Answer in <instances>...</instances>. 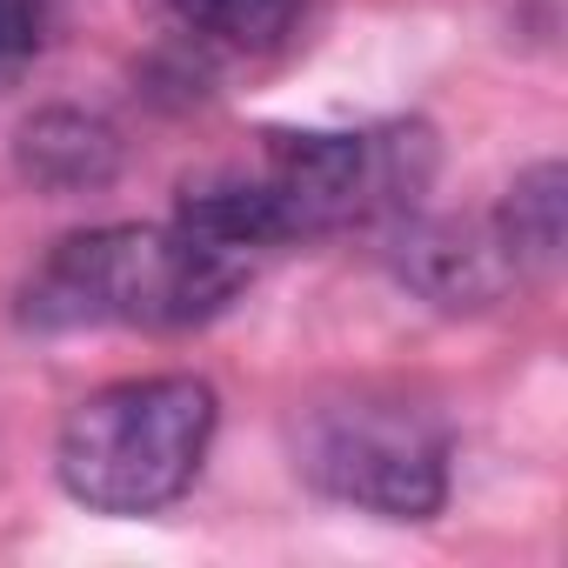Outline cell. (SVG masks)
<instances>
[{
    "mask_svg": "<svg viewBox=\"0 0 568 568\" xmlns=\"http://www.w3.org/2000/svg\"><path fill=\"white\" fill-rule=\"evenodd\" d=\"M295 468L328 501L382 521H428L448 501V435L435 428V415L388 395L308 408L295 428Z\"/></svg>",
    "mask_w": 568,
    "mask_h": 568,
    "instance_id": "cell-4",
    "label": "cell"
},
{
    "mask_svg": "<svg viewBox=\"0 0 568 568\" xmlns=\"http://www.w3.org/2000/svg\"><path fill=\"white\" fill-rule=\"evenodd\" d=\"M561 207H568V174L561 161H535L528 174H515V187L495 207V241L515 261V274H548L561 261Z\"/></svg>",
    "mask_w": 568,
    "mask_h": 568,
    "instance_id": "cell-8",
    "label": "cell"
},
{
    "mask_svg": "<svg viewBox=\"0 0 568 568\" xmlns=\"http://www.w3.org/2000/svg\"><path fill=\"white\" fill-rule=\"evenodd\" d=\"M254 274V254L207 241L181 221H114L81 227L41 254L21 281V322L34 335L81 328H201L214 322Z\"/></svg>",
    "mask_w": 568,
    "mask_h": 568,
    "instance_id": "cell-2",
    "label": "cell"
},
{
    "mask_svg": "<svg viewBox=\"0 0 568 568\" xmlns=\"http://www.w3.org/2000/svg\"><path fill=\"white\" fill-rule=\"evenodd\" d=\"M395 274L435 308H488L521 281L488 221H408V214L395 241Z\"/></svg>",
    "mask_w": 568,
    "mask_h": 568,
    "instance_id": "cell-5",
    "label": "cell"
},
{
    "mask_svg": "<svg viewBox=\"0 0 568 568\" xmlns=\"http://www.w3.org/2000/svg\"><path fill=\"white\" fill-rule=\"evenodd\" d=\"M154 8L221 54H274L308 21V0H154Z\"/></svg>",
    "mask_w": 568,
    "mask_h": 568,
    "instance_id": "cell-7",
    "label": "cell"
},
{
    "mask_svg": "<svg viewBox=\"0 0 568 568\" xmlns=\"http://www.w3.org/2000/svg\"><path fill=\"white\" fill-rule=\"evenodd\" d=\"M221 402L201 375H134L74 402L54 442L61 488L94 515H161L214 448Z\"/></svg>",
    "mask_w": 568,
    "mask_h": 568,
    "instance_id": "cell-3",
    "label": "cell"
},
{
    "mask_svg": "<svg viewBox=\"0 0 568 568\" xmlns=\"http://www.w3.org/2000/svg\"><path fill=\"white\" fill-rule=\"evenodd\" d=\"M435 181L428 128H348V134H261L254 168H221L181 187L174 221L241 254L322 241L342 227L402 221Z\"/></svg>",
    "mask_w": 568,
    "mask_h": 568,
    "instance_id": "cell-1",
    "label": "cell"
},
{
    "mask_svg": "<svg viewBox=\"0 0 568 568\" xmlns=\"http://www.w3.org/2000/svg\"><path fill=\"white\" fill-rule=\"evenodd\" d=\"M54 28V0H0V81H14Z\"/></svg>",
    "mask_w": 568,
    "mask_h": 568,
    "instance_id": "cell-9",
    "label": "cell"
},
{
    "mask_svg": "<svg viewBox=\"0 0 568 568\" xmlns=\"http://www.w3.org/2000/svg\"><path fill=\"white\" fill-rule=\"evenodd\" d=\"M14 161L21 181H34L41 194H94L121 174V141L81 108H48L14 134Z\"/></svg>",
    "mask_w": 568,
    "mask_h": 568,
    "instance_id": "cell-6",
    "label": "cell"
}]
</instances>
